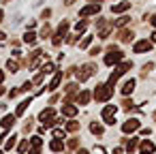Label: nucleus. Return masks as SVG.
Instances as JSON below:
<instances>
[{"label":"nucleus","mask_w":156,"mask_h":154,"mask_svg":"<svg viewBox=\"0 0 156 154\" xmlns=\"http://www.w3.org/2000/svg\"><path fill=\"white\" fill-rule=\"evenodd\" d=\"M111 94H113V90H111L109 84L107 86H96V90H94V98L96 101H107Z\"/></svg>","instance_id":"1"},{"label":"nucleus","mask_w":156,"mask_h":154,"mask_svg":"<svg viewBox=\"0 0 156 154\" xmlns=\"http://www.w3.org/2000/svg\"><path fill=\"white\" fill-rule=\"evenodd\" d=\"M101 11V2H92V5H88V7H83L81 11H79V15L81 17H88V15H94V13H98Z\"/></svg>","instance_id":"2"},{"label":"nucleus","mask_w":156,"mask_h":154,"mask_svg":"<svg viewBox=\"0 0 156 154\" xmlns=\"http://www.w3.org/2000/svg\"><path fill=\"white\" fill-rule=\"evenodd\" d=\"M115 111H118L115 105H107V107L103 109V118H105L107 124H113V113H115Z\"/></svg>","instance_id":"3"},{"label":"nucleus","mask_w":156,"mask_h":154,"mask_svg":"<svg viewBox=\"0 0 156 154\" xmlns=\"http://www.w3.org/2000/svg\"><path fill=\"white\" fill-rule=\"evenodd\" d=\"M120 60H122V54H120V52H115V49H111V52L105 56V64H109V66H111V64H115V62H120Z\"/></svg>","instance_id":"4"},{"label":"nucleus","mask_w":156,"mask_h":154,"mask_svg":"<svg viewBox=\"0 0 156 154\" xmlns=\"http://www.w3.org/2000/svg\"><path fill=\"white\" fill-rule=\"evenodd\" d=\"M152 49V41H137L135 43V54H143Z\"/></svg>","instance_id":"5"},{"label":"nucleus","mask_w":156,"mask_h":154,"mask_svg":"<svg viewBox=\"0 0 156 154\" xmlns=\"http://www.w3.org/2000/svg\"><path fill=\"white\" fill-rule=\"evenodd\" d=\"M94 73H96V66H94V64H86V66L81 69V73H79V79L86 81V79H88L90 75H94Z\"/></svg>","instance_id":"6"},{"label":"nucleus","mask_w":156,"mask_h":154,"mask_svg":"<svg viewBox=\"0 0 156 154\" xmlns=\"http://www.w3.org/2000/svg\"><path fill=\"white\" fill-rule=\"evenodd\" d=\"M139 128V120H126L124 124H122V131L124 133H135Z\"/></svg>","instance_id":"7"},{"label":"nucleus","mask_w":156,"mask_h":154,"mask_svg":"<svg viewBox=\"0 0 156 154\" xmlns=\"http://www.w3.org/2000/svg\"><path fill=\"white\" fill-rule=\"evenodd\" d=\"M154 150H156V145H154L152 141H143V143H141V148H139V152H141V154H154Z\"/></svg>","instance_id":"8"},{"label":"nucleus","mask_w":156,"mask_h":154,"mask_svg":"<svg viewBox=\"0 0 156 154\" xmlns=\"http://www.w3.org/2000/svg\"><path fill=\"white\" fill-rule=\"evenodd\" d=\"M128 9H130V2H120V5H113V7H111L113 13H124V11H128Z\"/></svg>","instance_id":"9"},{"label":"nucleus","mask_w":156,"mask_h":154,"mask_svg":"<svg viewBox=\"0 0 156 154\" xmlns=\"http://www.w3.org/2000/svg\"><path fill=\"white\" fill-rule=\"evenodd\" d=\"M54 113H56V111H54L51 107H49V109H43V111H41V116H39V120L47 122V120H51V118H54Z\"/></svg>","instance_id":"10"},{"label":"nucleus","mask_w":156,"mask_h":154,"mask_svg":"<svg viewBox=\"0 0 156 154\" xmlns=\"http://www.w3.org/2000/svg\"><path fill=\"white\" fill-rule=\"evenodd\" d=\"M60 79H62V73H56V75H54V79L49 81L47 90H56V88H58V84H60Z\"/></svg>","instance_id":"11"},{"label":"nucleus","mask_w":156,"mask_h":154,"mask_svg":"<svg viewBox=\"0 0 156 154\" xmlns=\"http://www.w3.org/2000/svg\"><path fill=\"white\" fill-rule=\"evenodd\" d=\"M135 90V79H128L124 86H122V94H130Z\"/></svg>","instance_id":"12"},{"label":"nucleus","mask_w":156,"mask_h":154,"mask_svg":"<svg viewBox=\"0 0 156 154\" xmlns=\"http://www.w3.org/2000/svg\"><path fill=\"white\" fill-rule=\"evenodd\" d=\"M49 148H51L54 152H60V150L64 148V143H62V139H60V137H56V139H54V141L49 143Z\"/></svg>","instance_id":"13"},{"label":"nucleus","mask_w":156,"mask_h":154,"mask_svg":"<svg viewBox=\"0 0 156 154\" xmlns=\"http://www.w3.org/2000/svg\"><path fill=\"white\" fill-rule=\"evenodd\" d=\"M13 122H15V113H13V116L2 118V122H0V124H2V128H11V126H13Z\"/></svg>","instance_id":"14"},{"label":"nucleus","mask_w":156,"mask_h":154,"mask_svg":"<svg viewBox=\"0 0 156 154\" xmlns=\"http://www.w3.org/2000/svg\"><path fill=\"white\" fill-rule=\"evenodd\" d=\"M88 101H90V92H88V90H83V92H79V94H77V103L86 105Z\"/></svg>","instance_id":"15"},{"label":"nucleus","mask_w":156,"mask_h":154,"mask_svg":"<svg viewBox=\"0 0 156 154\" xmlns=\"http://www.w3.org/2000/svg\"><path fill=\"white\" fill-rule=\"evenodd\" d=\"M118 37H120V41H124V43H126V41H130L133 32H128V30H120V32H118Z\"/></svg>","instance_id":"16"},{"label":"nucleus","mask_w":156,"mask_h":154,"mask_svg":"<svg viewBox=\"0 0 156 154\" xmlns=\"http://www.w3.org/2000/svg\"><path fill=\"white\" fill-rule=\"evenodd\" d=\"M30 105V98H26L24 103H20V107H17V111H15V116H22L24 111H26V107Z\"/></svg>","instance_id":"17"},{"label":"nucleus","mask_w":156,"mask_h":154,"mask_svg":"<svg viewBox=\"0 0 156 154\" xmlns=\"http://www.w3.org/2000/svg\"><path fill=\"white\" fill-rule=\"evenodd\" d=\"M62 113H64V116H75L77 109H75L73 105H64V107H62Z\"/></svg>","instance_id":"18"},{"label":"nucleus","mask_w":156,"mask_h":154,"mask_svg":"<svg viewBox=\"0 0 156 154\" xmlns=\"http://www.w3.org/2000/svg\"><path fill=\"white\" fill-rule=\"evenodd\" d=\"M66 30H69V22H62V24L58 26V32H56V37H62Z\"/></svg>","instance_id":"19"},{"label":"nucleus","mask_w":156,"mask_h":154,"mask_svg":"<svg viewBox=\"0 0 156 154\" xmlns=\"http://www.w3.org/2000/svg\"><path fill=\"white\" fill-rule=\"evenodd\" d=\"M37 39H39V37H37L34 32H26V34H24V41H26V43H37Z\"/></svg>","instance_id":"20"},{"label":"nucleus","mask_w":156,"mask_h":154,"mask_svg":"<svg viewBox=\"0 0 156 154\" xmlns=\"http://www.w3.org/2000/svg\"><path fill=\"white\" fill-rule=\"evenodd\" d=\"M90 131H92L94 135H103V126H101V124H96V122H94V124H90Z\"/></svg>","instance_id":"21"},{"label":"nucleus","mask_w":156,"mask_h":154,"mask_svg":"<svg viewBox=\"0 0 156 154\" xmlns=\"http://www.w3.org/2000/svg\"><path fill=\"white\" fill-rule=\"evenodd\" d=\"M128 22H130V17H128V15H122V17L115 20V26H124V24H128Z\"/></svg>","instance_id":"22"},{"label":"nucleus","mask_w":156,"mask_h":154,"mask_svg":"<svg viewBox=\"0 0 156 154\" xmlns=\"http://www.w3.org/2000/svg\"><path fill=\"white\" fill-rule=\"evenodd\" d=\"M137 143H139V141H137V137H135V139H130V141L126 143V150H128V152H135V148H137Z\"/></svg>","instance_id":"23"},{"label":"nucleus","mask_w":156,"mask_h":154,"mask_svg":"<svg viewBox=\"0 0 156 154\" xmlns=\"http://www.w3.org/2000/svg\"><path fill=\"white\" fill-rule=\"evenodd\" d=\"M7 66H9V71H11V73H17V69H20V64H17V62H13V60H9V62H7Z\"/></svg>","instance_id":"24"},{"label":"nucleus","mask_w":156,"mask_h":154,"mask_svg":"<svg viewBox=\"0 0 156 154\" xmlns=\"http://www.w3.org/2000/svg\"><path fill=\"white\" fill-rule=\"evenodd\" d=\"M15 141H17V137H15V135H13V137H9V141L5 143V150H11V148L15 145Z\"/></svg>","instance_id":"25"},{"label":"nucleus","mask_w":156,"mask_h":154,"mask_svg":"<svg viewBox=\"0 0 156 154\" xmlns=\"http://www.w3.org/2000/svg\"><path fill=\"white\" fill-rule=\"evenodd\" d=\"M90 43H92V37H86V39H83V41L79 43V47H81V49H86V47H88Z\"/></svg>","instance_id":"26"},{"label":"nucleus","mask_w":156,"mask_h":154,"mask_svg":"<svg viewBox=\"0 0 156 154\" xmlns=\"http://www.w3.org/2000/svg\"><path fill=\"white\" fill-rule=\"evenodd\" d=\"M43 73H45V75H49V73H54V64H51V62H47V64L43 66Z\"/></svg>","instance_id":"27"},{"label":"nucleus","mask_w":156,"mask_h":154,"mask_svg":"<svg viewBox=\"0 0 156 154\" xmlns=\"http://www.w3.org/2000/svg\"><path fill=\"white\" fill-rule=\"evenodd\" d=\"M66 128H69V131H77V128H79V124H77L75 120H71V122H66Z\"/></svg>","instance_id":"28"},{"label":"nucleus","mask_w":156,"mask_h":154,"mask_svg":"<svg viewBox=\"0 0 156 154\" xmlns=\"http://www.w3.org/2000/svg\"><path fill=\"white\" fill-rule=\"evenodd\" d=\"M49 34H51V28H49V26H45V28L41 30V37H43V39H47Z\"/></svg>","instance_id":"29"},{"label":"nucleus","mask_w":156,"mask_h":154,"mask_svg":"<svg viewBox=\"0 0 156 154\" xmlns=\"http://www.w3.org/2000/svg\"><path fill=\"white\" fill-rule=\"evenodd\" d=\"M75 28H77V32H83V30L88 28V24H86V22H79V24H77Z\"/></svg>","instance_id":"30"},{"label":"nucleus","mask_w":156,"mask_h":154,"mask_svg":"<svg viewBox=\"0 0 156 154\" xmlns=\"http://www.w3.org/2000/svg\"><path fill=\"white\" fill-rule=\"evenodd\" d=\"M98 52H101V47H92V49H90V54H92V56H96Z\"/></svg>","instance_id":"31"},{"label":"nucleus","mask_w":156,"mask_h":154,"mask_svg":"<svg viewBox=\"0 0 156 154\" xmlns=\"http://www.w3.org/2000/svg\"><path fill=\"white\" fill-rule=\"evenodd\" d=\"M113 154H124V150H122V148H115V150H113Z\"/></svg>","instance_id":"32"},{"label":"nucleus","mask_w":156,"mask_h":154,"mask_svg":"<svg viewBox=\"0 0 156 154\" xmlns=\"http://www.w3.org/2000/svg\"><path fill=\"white\" fill-rule=\"evenodd\" d=\"M152 26H154V28H156V15H154V17H152Z\"/></svg>","instance_id":"33"},{"label":"nucleus","mask_w":156,"mask_h":154,"mask_svg":"<svg viewBox=\"0 0 156 154\" xmlns=\"http://www.w3.org/2000/svg\"><path fill=\"white\" fill-rule=\"evenodd\" d=\"M77 154H88V150H79V152H77Z\"/></svg>","instance_id":"34"},{"label":"nucleus","mask_w":156,"mask_h":154,"mask_svg":"<svg viewBox=\"0 0 156 154\" xmlns=\"http://www.w3.org/2000/svg\"><path fill=\"white\" fill-rule=\"evenodd\" d=\"M2 79H5V73H2V71H0V81H2Z\"/></svg>","instance_id":"35"},{"label":"nucleus","mask_w":156,"mask_h":154,"mask_svg":"<svg viewBox=\"0 0 156 154\" xmlns=\"http://www.w3.org/2000/svg\"><path fill=\"white\" fill-rule=\"evenodd\" d=\"M0 41H5V32H0Z\"/></svg>","instance_id":"36"},{"label":"nucleus","mask_w":156,"mask_h":154,"mask_svg":"<svg viewBox=\"0 0 156 154\" xmlns=\"http://www.w3.org/2000/svg\"><path fill=\"white\" fill-rule=\"evenodd\" d=\"M2 17H5V13H2V11H0V22H2Z\"/></svg>","instance_id":"37"},{"label":"nucleus","mask_w":156,"mask_h":154,"mask_svg":"<svg viewBox=\"0 0 156 154\" xmlns=\"http://www.w3.org/2000/svg\"><path fill=\"white\" fill-rule=\"evenodd\" d=\"M0 94H5V88H0Z\"/></svg>","instance_id":"38"},{"label":"nucleus","mask_w":156,"mask_h":154,"mask_svg":"<svg viewBox=\"0 0 156 154\" xmlns=\"http://www.w3.org/2000/svg\"><path fill=\"white\" fill-rule=\"evenodd\" d=\"M154 41H156V32H154Z\"/></svg>","instance_id":"39"}]
</instances>
